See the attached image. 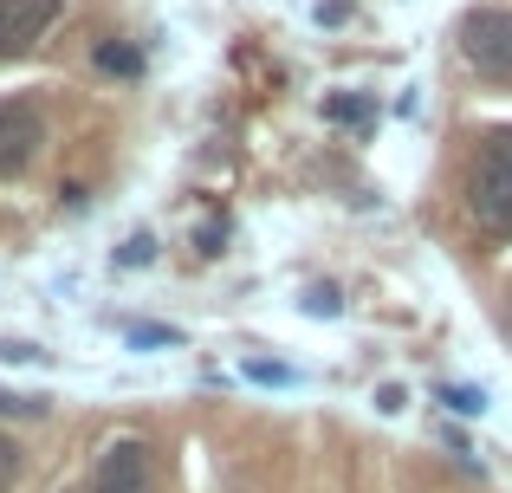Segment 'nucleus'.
<instances>
[{
  "instance_id": "20e7f679",
  "label": "nucleus",
  "mask_w": 512,
  "mask_h": 493,
  "mask_svg": "<svg viewBox=\"0 0 512 493\" xmlns=\"http://www.w3.org/2000/svg\"><path fill=\"white\" fill-rule=\"evenodd\" d=\"M91 493H156V468L143 442H111L91 474Z\"/></svg>"
},
{
  "instance_id": "9d476101",
  "label": "nucleus",
  "mask_w": 512,
  "mask_h": 493,
  "mask_svg": "<svg viewBox=\"0 0 512 493\" xmlns=\"http://www.w3.org/2000/svg\"><path fill=\"white\" fill-rule=\"evenodd\" d=\"M117 260H124V266H137V260H150V234H137V241H130L124 253H117Z\"/></svg>"
},
{
  "instance_id": "f257e3e1",
  "label": "nucleus",
  "mask_w": 512,
  "mask_h": 493,
  "mask_svg": "<svg viewBox=\"0 0 512 493\" xmlns=\"http://www.w3.org/2000/svg\"><path fill=\"white\" fill-rule=\"evenodd\" d=\"M467 202H474V215L487 221V228H512V130L480 143L474 156V176H467Z\"/></svg>"
},
{
  "instance_id": "6e6552de",
  "label": "nucleus",
  "mask_w": 512,
  "mask_h": 493,
  "mask_svg": "<svg viewBox=\"0 0 512 493\" xmlns=\"http://www.w3.org/2000/svg\"><path fill=\"white\" fill-rule=\"evenodd\" d=\"M325 111L331 117H350V124H370V104H363V98H331Z\"/></svg>"
},
{
  "instance_id": "f03ea898",
  "label": "nucleus",
  "mask_w": 512,
  "mask_h": 493,
  "mask_svg": "<svg viewBox=\"0 0 512 493\" xmlns=\"http://www.w3.org/2000/svg\"><path fill=\"white\" fill-rule=\"evenodd\" d=\"M461 52L480 78L493 85H512V13L506 7H474L461 20Z\"/></svg>"
},
{
  "instance_id": "423d86ee",
  "label": "nucleus",
  "mask_w": 512,
  "mask_h": 493,
  "mask_svg": "<svg viewBox=\"0 0 512 493\" xmlns=\"http://www.w3.org/2000/svg\"><path fill=\"white\" fill-rule=\"evenodd\" d=\"M98 65L104 72H143V52L124 46V39H111V46H98Z\"/></svg>"
},
{
  "instance_id": "1a4fd4ad",
  "label": "nucleus",
  "mask_w": 512,
  "mask_h": 493,
  "mask_svg": "<svg viewBox=\"0 0 512 493\" xmlns=\"http://www.w3.org/2000/svg\"><path fill=\"white\" fill-rule=\"evenodd\" d=\"M0 409H7V416H39L46 403H26V396H0Z\"/></svg>"
},
{
  "instance_id": "9b49d317",
  "label": "nucleus",
  "mask_w": 512,
  "mask_h": 493,
  "mask_svg": "<svg viewBox=\"0 0 512 493\" xmlns=\"http://www.w3.org/2000/svg\"><path fill=\"white\" fill-rule=\"evenodd\" d=\"M448 403L461 409V416H474V409H480V390H448Z\"/></svg>"
},
{
  "instance_id": "0eeeda50",
  "label": "nucleus",
  "mask_w": 512,
  "mask_h": 493,
  "mask_svg": "<svg viewBox=\"0 0 512 493\" xmlns=\"http://www.w3.org/2000/svg\"><path fill=\"white\" fill-rule=\"evenodd\" d=\"M13 481H20V448H13L7 435H0V493H7Z\"/></svg>"
},
{
  "instance_id": "39448f33",
  "label": "nucleus",
  "mask_w": 512,
  "mask_h": 493,
  "mask_svg": "<svg viewBox=\"0 0 512 493\" xmlns=\"http://www.w3.org/2000/svg\"><path fill=\"white\" fill-rule=\"evenodd\" d=\"M52 20H59V0H0V59L26 52Z\"/></svg>"
},
{
  "instance_id": "7ed1b4c3",
  "label": "nucleus",
  "mask_w": 512,
  "mask_h": 493,
  "mask_svg": "<svg viewBox=\"0 0 512 493\" xmlns=\"http://www.w3.org/2000/svg\"><path fill=\"white\" fill-rule=\"evenodd\" d=\"M39 143H46L39 111L26 98H7V104H0V176H20V169L39 156Z\"/></svg>"
}]
</instances>
